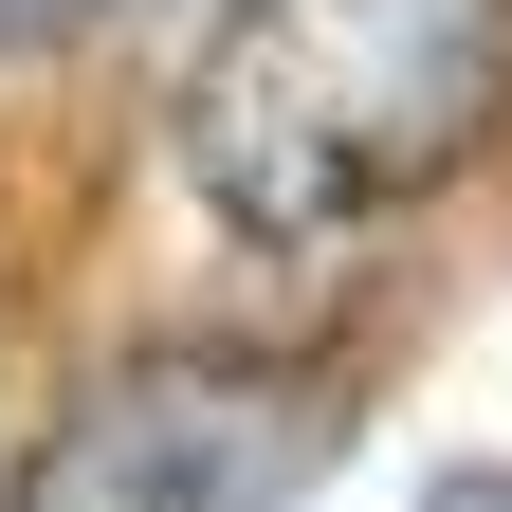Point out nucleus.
I'll return each instance as SVG.
<instances>
[{
	"mask_svg": "<svg viewBox=\"0 0 512 512\" xmlns=\"http://www.w3.org/2000/svg\"><path fill=\"white\" fill-rule=\"evenodd\" d=\"M512 128V0H220L165 147L256 256H348Z\"/></svg>",
	"mask_w": 512,
	"mask_h": 512,
	"instance_id": "1",
	"label": "nucleus"
},
{
	"mask_svg": "<svg viewBox=\"0 0 512 512\" xmlns=\"http://www.w3.org/2000/svg\"><path fill=\"white\" fill-rule=\"evenodd\" d=\"M330 476V384L238 366V348H147L19 458L0 512H293Z\"/></svg>",
	"mask_w": 512,
	"mask_h": 512,
	"instance_id": "2",
	"label": "nucleus"
},
{
	"mask_svg": "<svg viewBox=\"0 0 512 512\" xmlns=\"http://www.w3.org/2000/svg\"><path fill=\"white\" fill-rule=\"evenodd\" d=\"M439 512H512V476H439Z\"/></svg>",
	"mask_w": 512,
	"mask_h": 512,
	"instance_id": "3",
	"label": "nucleus"
}]
</instances>
